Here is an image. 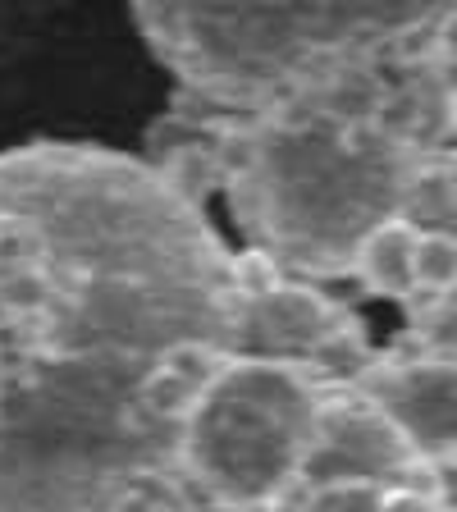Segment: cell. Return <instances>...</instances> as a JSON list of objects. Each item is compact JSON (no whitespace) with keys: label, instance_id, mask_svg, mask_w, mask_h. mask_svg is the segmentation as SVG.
Instances as JSON below:
<instances>
[{"label":"cell","instance_id":"7a4b0ae2","mask_svg":"<svg viewBox=\"0 0 457 512\" xmlns=\"http://www.w3.org/2000/svg\"><path fill=\"white\" fill-rule=\"evenodd\" d=\"M206 357L138 362L23 334L0 403V512H170L179 407Z\"/></svg>","mask_w":457,"mask_h":512},{"label":"cell","instance_id":"52a82bcc","mask_svg":"<svg viewBox=\"0 0 457 512\" xmlns=\"http://www.w3.org/2000/svg\"><path fill=\"white\" fill-rule=\"evenodd\" d=\"M430 476L412 458L407 439L375 403H366L352 384H334L311 430L307 458H302L298 490L325 485H426Z\"/></svg>","mask_w":457,"mask_h":512},{"label":"cell","instance_id":"ba28073f","mask_svg":"<svg viewBox=\"0 0 457 512\" xmlns=\"http://www.w3.org/2000/svg\"><path fill=\"white\" fill-rule=\"evenodd\" d=\"M421 229L426 224L412 215H389L357 243L352 252L348 279L366 288L371 298H389L412 307L416 302V247H421Z\"/></svg>","mask_w":457,"mask_h":512},{"label":"cell","instance_id":"7c38bea8","mask_svg":"<svg viewBox=\"0 0 457 512\" xmlns=\"http://www.w3.org/2000/svg\"><path fill=\"white\" fill-rule=\"evenodd\" d=\"M19 357H23V330L0 311V403H5V394H10L14 371H19Z\"/></svg>","mask_w":457,"mask_h":512},{"label":"cell","instance_id":"8fae6325","mask_svg":"<svg viewBox=\"0 0 457 512\" xmlns=\"http://www.w3.org/2000/svg\"><path fill=\"white\" fill-rule=\"evenodd\" d=\"M430 64L439 69V78H457V10H439L435 23L426 32Z\"/></svg>","mask_w":457,"mask_h":512},{"label":"cell","instance_id":"8992f818","mask_svg":"<svg viewBox=\"0 0 457 512\" xmlns=\"http://www.w3.org/2000/svg\"><path fill=\"white\" fill-rule=\"evenodd\" d=\"M352 389L375 403L394 430L407 439L412 458L430 476L457 471V362L421 352L412 343L394 352H375Z\"/></svg>","mask_w":457,"mask_h":512},{"label":"cell","instance_id":"6da1fadb","mask_svg":"<svg viewBox=\"0 0 457 512\" xmlns=\"http://www.w3.org/2000/svg\"><path fill=\"white\" fill-rule=\"evenodd\" d=\"M426 23L330 55L293 92L252 115L211 106L224 124L220 188L247 252L320 284L348 275L357 243L380 220H416V202L439 179L435 133H448L444 78L426 92L398 87L380 78L371 51Z\"/></svg>","mask_w":457,"mask_h":512},{"label":"cell","instance_id":"30bf717a","mask_svg":"<svg viewBox=\"0 0 457 512\" xmlns=\"http://www.w3.org/2000/svg\"><path fill=\"white\" fill-rule=\"evenodd\" d=\"M412 348L435 352V357H448L457 362V284H448L444 293L421 302L416 311V330H412Z\"/></svg>","mask_w":457,"mask_h":512},{"label":"cell","instance_id":"5bb4252c","mask_svg":"<svg viewBox=\"0 0 457 512\" xmlns=\"http://www.w3.org/2000/svg\"><path fill=\"white\" fill-rule=\"evenodd\" d=\"M444 124L448 138L457 142V78H444Z\"/></svg>","mask_w":457,"mask_h":512},{"label":"cell","instance_id":"4fadbf2b","mask_svg":"<svg viewBox=\"0 0 457 512\" xmlns=\"http://www.w3.org/2000/svg\"><path fill=\"white\" fill-rule=\"evenodd\" d=\"M170 512H279V508H247V503H220V499H192V494H183Z\"/></svg>","mask_w":457,"mask_h":512},{"label":"cell","instance_id":"3957f363","mask_svg":"<svg viewBox=\"0 0 457 512\" xmlns=\"http://www.w3.org/2000/svg\"><path fill=\"white\" fill-rule=\"evenodd\" d=\"M435 10H339V5H156L128 10L160 64L179 78L174 92L229 115L279 101L311 69L384 32L426 23Z\"/></svg>","mask_w":457,"mask_h":512},{"label":"cell","instance_id":"9c48e42d","mask_svg":"<svg viewBox=\"0 0 457 512\" xmlns=\"http://www.w3.org/2000/svg\"><path fill=\"white\" fill-rule=\"evenodd\" d=\"M448 284H457V229L426 224L416 247V302L444 293Z\"/></svg>","mask_w":457,"mask_h":512},{"label":"cell","instance_id":"5b68a950","mask_svg":"<svg viewBox=\"0 0 457 512\" xmlns=\"http://www.w3.org/2000/svg\"><path fill=\"white\" fill-rule=\"evenodd\" d=\"M229 352L302 366L325 384H352L375 357L366 325L357 311H348V302L330 298L316 279L270 266L256 252L238 256Z\"/></svg>","mask_w":457,"mask_h":512},{"label":"cell","instance_id":"277c9868","mask_svg":"<svg viewBox=\"0 0 457 512\" xmlns=\"http://www.w3.org/2000/svg\"><path fill=\"white\" fill-rule=\"evenodd\" d=\"M330 389L334 384L302 366L211 352L174 430L183 494L279 508L298 490L302 458Z\"/></svg>","mask_w":457,"mask_h":512}]
</instances>
